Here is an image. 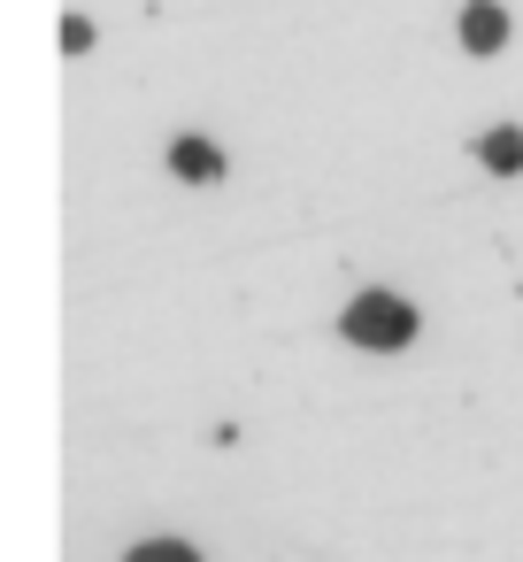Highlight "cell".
I'll return each instance as SVG.
<instances>
[{
    "mask_svg": "<svg viewBox=\"0 0 523 562\" xmlns=\"http://www.w3.org/2000/svg\"><path fill=\"white\" fill-rule=\"evenodd\" d=\"M346 339H354V347H408V339H416V308H408L400 293H362V301L346 308Z\"/></svg>",
    "mask_w": 523,
    "mask_h": 562,
    "instance_id": "1",
    "label": "cell"
},
{
    "mask_svg": "<svg viewBox=\"0 0 523 562\" xmlns=\"http://www.w3.org/2000/svg\"><path fill=\"white\" fill-rule=\"evenodd\" d=\"M500 40H508V16L492 9V0H469V9H462V47L469 55H492Z\"/></svg>",
    "mask_w": 523,
    "mask_h": 562,
    "instance_id": "2",
    "label": "cell"
},
{
    "mask_svg": "<svg viewBox=\"0 0 523 562\" xmlns=\"http://www.w3.org/2000/svg\"><path fill=\"white\" fill-rule=\"evenodd\" d=\"M477 155H485L500 178H515V170H523V132H515V124H492V132L477 139Z\"/></svg>",
    "mask_w": 523,
    "mask_h": 562,
    "instance_id": "3",
    "label": "cell"
},
{
    "mask_svg": "<svg viewBox=\"0 0 523 562\" xmlns=\"http://www.w3.org/2000/svg\"><path fill=\"white\" fill-rule=\"evenodd\" d=\"M170 170H178V178H201V186H208V178L224 170V155H216L208 139H178V147H170Z\"/></svg>",
    "mask_w": 523,
    "mask_h": 562,
    "instance_id": "4",
    "label": "cell"
},
{
    "mask_svg": "<svg viewBox=\"0 0 523 562\" xmlns=\"http://www.w3.org/2000/svg\"><path fill=\"white\" fill-rule=\"evenodd\" d=\"M124 562H201V554H193L185 539H147V547H132Z\"/></svg>",
    "mask_w": 523,
    "mask_h": 562,
    "instance_id": "5",
    "label": "cell"
}]
</instances>
